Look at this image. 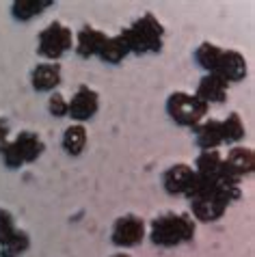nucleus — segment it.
I'll list each match as a JSON object with an SVG mask.
<instances>
[{
  "label": "nucleus",
  "instance_id": "1",
  "mask_svg": "<svg viewBox=\"0 0 255 257\" xmlns=\"http://www.w3.org/2000/svg\"><path fill=\"white\" fill-rule=\"evenodd\" d=\"M240 197V182L231 177H197V186L190 192V212L195 218L210 223L218 220L231 201Z\"/></svg>",
  "mask_w": 255,
  "mask_h": 257
},
{
  "label": "nucleus",
  "instance_id": "2",
  "mask_svg": "<svg viewBox=\"0 0 255 257\" xmlns=\"http://www.w3.org/2000/svg\"><path fill=\"white\" fill-rule=\"evenodd\" d=\"M195 61L208 74L221 76L227 82H238L246 76V61L242 54L236 52V50L218 48L214 44H210V41H203L195 50Z\"/></svg>",
  "mask_w": 255,
  "mask_h": 257
},
{
  "label": "nucleus",
  "instance_id": "3",
  "mask_svg": "<svg viewBox=\"0 0 255 257\" xmlns=\"http://www.w3.org/2000/svg\"><path fill=\"white\" fill-rule=\"evenodd\" d=\"M195 235V220L186 212H162L152 220L150 238L156 246H178Z\"/></svg>",
  "mask_w": 255,
  "mask_h": 257
},
{
  "label": "nucleus",
  "instance_id": "4",
  "mask_svg": "<svg viewBox=\"0 0 255 257\" xmlns=\"http://www.w3.org/2000/svg\"><path fill=\"white\" fill-rule=\"evenodd\" d=\"M119 37L123 39L128 52H134L139 56L154 54V52H160V48H162L165 26L160 24V20L154 13H145L137 22H132L128 28H123L119 33Z\"/></svg>",
  "mask_w": 255,
  "mask_h": 257
},
{
  "label": "nucleus",
  "instance_id": "5",
  "mask_svg": "<svg viewBox=\"0 0 255 257\" xmlns=\"http://www.w3.org/2000/svg\"><path fill=\"white\" fill-rule=\"evenodd\" d=\"M44 154V141L35 132H20L13 141H5L0 145V158L9 169H20L31 164Z\"/></svg>",
  "mask_w": 255,
  "mask_h": 257
},
{
  "label": "nucleus",
  "instance_id": "6",
  "mask_svg": "<svg viewBox=\"0 0 255 257\" xmlns=\"http://www.w3.org/2000/svg\"><path fill=\"white\" fill-rule=\"evenodd\" d=\"M167 112L175 123L195 127L205 117L208 106H205L197 95L184 93V91H175V93H171L167 99Z\"/></svg>",
  "mask_w": 255,
  "mask_h": 257
},
{
  "label": "nucleus",
  "instance_id": "7",
  "mask_svg": "<svg viewBox=\"0 0 255 257\" xmlns=\"http://www.w3.org/2000/svg\"><path fill=\"white\" fill-rule=\"evenodd\" d=\"M74 46V35L72 31L63 24V22H52L48 24L44 31L39 33V44H37V52L41 56H46L48 61L61 59L65 52H69Z\"/></svg>",
  "mask_w": 255,
  "mask_h": 257
},
{
  "label": "nucleus",
  "instance_id": "8",
  "mask_svg": "<svg viewBox=\"0 0 255 257\" xmlns=\"http://www.w3.org/2000/svg\"><path fill=\"white\" fill-rule=\"evenodd\" d=\"M143 238H145V223L137 214H123V216H119L115 220V225H112L110 240L115 246L130 248V246L141 244Z\"/></svg>",
  "mask_w": 255,
  "mask_h": 257
},
{
  "label": "nucleus",
  "instance_id": "9",
  "mask_svg": "<svg viewBox=\"0 0 255 257\" xmlns=\"http://www.w3.org/2000/svg\"><path fill=\"white\" fill-rule=\"evenodd\" d=\"M162 186L169 195H184L190 197V192L197 186V173L188 164H173L162 173Z\"/></svg>",
  "mask_w": 255,
  "mask_h": 257
},
{
  "label": "nucleus",
  "instance_id": "10",
  "mask_svg": "<svg viewBox=\"0 0 255 257\" xmlns=\"http://www.w3.org/2000/svg\"><path fill=\"white\" fill-rule=\"evenodd\" d=\"M97 106H100L97 93L87 84H80L74 97L67 102V115L76 121H87L97 112Z\"/></svg>",
  "mask_w": 255,
  "mask_h": 257
},
{
  "label": "nucleus",
  "instance_id": "11",
  "mask_svg": "<svg viewBox=\"0 0 255 257\" xmlns=\"http://www.w3.org/2000/svg\"><path fill=\"white\" fill-rule=\"evenodd\" d=\"M255 167V156L251 147H231L227 158H223V171L231 180H242Z\"/></svg>",
  "mask_w": 255,
  "mask_h": 257
},
{
  "label": "nucleus",
  "instance_id": "12",
  "mask_svg": "<svg viewBox=\"0 0 255 257\" xmlns=\"http://www.w3.org/2000/svg\"><path fill=\"white\" fill-rule=\"evenodd\" d=\"M227 89H229V82L223 80L221 76H214V74H205L199 84H197V97L201 99L205 106L210 104H218V102H225L227 99Z\"/></svg>",
  "mask_w": 255,
  "mask_h": 257
},
{
  "label": "nucleus",
  "instance_id": "13",
  "mask_svg": "<svg viewBox=\"0 0 255 257\" xmlns=\"http://www.w3.org/2000/svg\"><path fill=\"white\" fill-rule=\"evenodd\" d=\"M106 39H108L106 33L97 31V28H93V26H82L76 35V52L80 56H84V59L95 56V54L100 56Z\"/></svg>",
  "mask_w": 255,
  "mask_h": 257
},
{
  "label": "nucleus",
  "instance_id": "14",
  "mask_svg": "<svg viewBox=\"0 0 255 257\" xmlns=\"http://www.w3.org/2000/svg\"><path fill=\"white\" fill-rule=\"evenodd\" d=\"M31 84L35 91H54L61 84V65L54 61L39 63L31 74Z\"/></svg>",
  "mask_w": 255,
  "mask_h": 257
},
{
  "label": "nucleus",
  "instance_id": "15",
  "mask_svg": "<svg viewBox=\"0 0 255 257\" xmlns=\"http://www.w3.org/2000/svg\"><path fill=\"white\" fill-rule=\"evenodd\" d=\"M195 139H197V145L201 147V152L205 149H216L218 145H223V127H221V121L218 119H205L199 121L195 125Z\"/></svg>",
  "mask_w": 255,
  "mask_h": 257
},
{
  "label": "nucleus",
  "instance_id": "16",
  "mask_svg": "<svg viewBox=\"0 0 255 257\" xmlns=\"http://www.w3.org/2000/svg\"><path fill=\"white\" fill-rule=\"evenodd\" d=\"M50 5V0H16L11 7V13L20 22H28V20L41 16Z\"/></svg>",
  "mask_w": 255,
  "mask_h": 257
},
{
  "label": "nucleus",
  "instance_id": "17",
  "mask_svg": "<svg viewBox=\"0 0 255 257\" xmlns=\"http://www.w3.org/2000/svg\"><path fill=\"white\" fill-rule=\"evenodd\" d=\"M84 145H87V127L76 123V125H69L65 134H63V149L72 156L82 154Z\"/></svg>",
  "mask_w": 255,
  "mask_h": 257
},
{
  "label": "nucleus",
  "instance_id": "18",
  "mask_svg": "<svg viewBox=\"0 0 255 257\" xmlns=\"http://www.w3.org/2000/svg\"><path fill=\"white\" fill-rule=\"evenodd\" d=\"M28 244H31L28 233L24 229H16L0 244V257H20L28 248Z\"/></svg>",
  "mask_w": 255,
  "mask_h": 257
},
{
  "label": "nucleus",
  "instance_id": "19",
  "mask_svg": "<svg viewBox=\"0 0 255 257\" xmlns=\"http://www.w3.org/2000/svg\"><path fill=\"white\" fill-rule=\"evenodd\" d=\"M128 54L130 52H128L123 39L117 35V37L106 39V44H104L102 52H100V59L106 61V63H119V61H123V56H128Z\"/></svg>",
  "mask_w": 255,
  "mask_h": 257
},
{
  "label": "nucleus",
  "instance_id": "20",
  "mask_svg": "<svg viewBox=\"0 0 255 257\" xmlns=\"http://www.w3.org/2000/svg\"><path fill=\"white\" fill-rule=\"evenodd\" d=\"M221 127H223V141L225 143H240L244 139V125L236 112H229V115L221 121Z\"/></svg>",
  "mask_w": 255,
  "mask_h": 257
},
{
  "label": "nucleus",
  "instance_id": "21",
  "mask_svg": "<svg viewBox=\"0 0 255 257\" xmlns=\"http://www.w3.org/2000/svg\"><path fill=\"white\" fill-rule=\"evenodd\" d=\"M16 218H13V214L9 210H0V244L9 238V235L16 231Z\"/></svg>",
  "mask_w": 255,
  "mask_h": 257
},
{
  "label": "nucleus",
  "instance_id": "22",
  "mask_svg": "<svg viewBox=\"0 0 255 257\" xmlns=\"http://www.w3.org/2000/svg\"><path fill=\"white\" fill-rule=\"evenodd\" d=\"M48 108H50V115H54V117L67 115V99L63 97L59 91H52L50 102H48Z\"/></svg>",
  "mask_w": 255,
  "mask_h": 257
},
{
  "label": "nucleus",
  "instance_id": "23",
  "mask_svg": "<svg viewBox=\"0 0 255 257\" xmlns=\"http://www.w3.org/2000/svg\"><path fill=\"white\" fill-rule=\"evenodd\" d=\"M7 134H9V127H7V123L0 119V145L7 141Z\"/></svg>",
  "mask_w": 255,
  "mask_h": 257
},
{
  "label": "nucleus",
  "instance_id": "24",
  "mask_svg": "<svg viewBox=\"0 0 255 257\" xmlns=\"http://www.w3.org/2000/svg\"><path fill=\"white\" fill-rule=\"evenodd\" d=\"M110 257H132V255H128V253H115V255H110Z\"/></svg>",
  "mask_w": 255,
  "mask_h": 257
}]
</instances>
